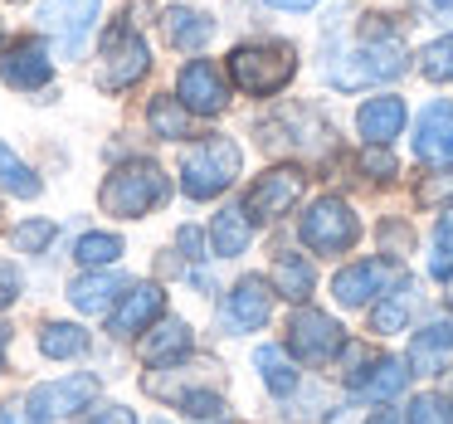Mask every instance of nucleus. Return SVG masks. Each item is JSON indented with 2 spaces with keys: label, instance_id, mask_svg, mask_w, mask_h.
I'll return each mask as SVG.
<instances>
[{
  "label": "nucleus",
  "instance_id": "20",
  "mask_svg": "<svg viewBox=\"0 0 453 424\" xmlns=\"http://www.w3.org/2000/svg\"><path fill=\"white\" fill-rule=\"evenodd\" d=\"M414 303H419V283H414V278H400V283H390V288H385V297L375 303V312H371V332H380V336L404 332V322H410Z\"/></svg>",
  "mask_w": 453,
  "mask_h": 424
},
{
  "label": "nucleus",
  "instance_id": "1",
  "mask_svg": "<svg viewBox=\"0 0 453 424\" xmlns=\"http://www.w3.org/2000/svg\"><path fill=\"white\" fill-rule=\"evenodd\" d=\"M404 40L385 25H371L365 40H356L351 50H342L332 64H326V83H336L342 93H361L375 89V83H390L404 73Z\"/></svg>",
  "mask_w": 453,
  "mask_h": 424
},
{
  "label": "nucleus",
  "instance_id": "47",
  "mask_svg": "<svg viewBox=\"0 0 453 424\" xmlns=\"http://www.w3.org/2000/svg\"><path fill=\"white\" fill-rule=\"evenodd\" d=\"M157 424H166V420H157Z\"/></svg>",
  "mask_w": 453,
  "mask_h": 424
},
{
  "label": "nucleus",
  "instance_id": "22",
  "mask_svg": "<svg viewBox=\"0 0 453 424\" xmlns=\"http://www.w3.org/2000/svg\"><path fill=\"white\" fill-rule=\"evenodd\" d=\"M186 351H190V327L180 322V317H171V322L157 327V332L142 336V361L147 366H166V361H176V356H186Z\"/></svg>",
  "mask_w": 453,
  "mask_h": 424
},
{
  "label": "nucleus",
  "instance_id": "45",
  "mask_svg": "<svg viewBox=\"0 0 453 424\" xmlns=\"http://www.w3.org/2000/svg\"><path fill=\"white\" fill-rule=\"evenodd\" d=\"M375 424H395V420H390V414H380V420H375Z\"/></svg>",
  "mask_w": 453,
  "mask_h": 424
},
{
  "label": "nucleus",
  "instance_id": "13",
  "mask_svg": "<svg viewBox=\"0 0 453 424\" xmlns=\"http://www.w3.org/2000/svg\"><path fill=\"white\" fill-rule=\"evenodd\" d=\"M0 79L11 83V89H44V83L54 79V59L50 50H44V40H15L11 50L0 54Z\"/></svg>",
  "mask_w": 453,
  "mask_h": 424
},
{
  "label": "nucleus",
  "instance_id": "15",
  "mask_svg": "<svg viewBox=\"0 0 453 424\" xmlns=\"http://www.w3.org/2000/svg\"><path fill=\"white\" fill-rule=\"evenodd\" d=\"M404 118H410L404 98L380 93V98H365V103H361V112H356V127H361V137L371 142V147H390V142L404 132Z\"/></svg>",
  "mask_w": 453,
  "mask_h": 424
},
{
  "label": "nucleus",
  "instance_id": "35",
  "mask_svg": "<svg viewBox=\"0 0 453 424\" xmlns=\"http://www.w3.org/2000/svg\"><path fill=\"white\" fill-rule=\"evenodd\" d=\"M180 410L196 414V420H210V414L225 410V400H219V395H210V390H186V395H180Z\"/></svg>",
  "mask_w": 453,
  "mask_h": 424
},
{
  "label": "nucleus",
  "instance_id": "14",
  "mask_svg": "<svg viewBox=\"0 0 453 424\" xmlns=\"http://www.w3.org/2000/svg\"><path fill=\"white\" fill-rule=\"evenodd\" d=\"M400 268L395 264H385V258H365V264H351V268H342V274L332 278V293H336V303L342 307H361V303H371V293H385L390 283H400Z\"/></svg>",
  "mask_w": 453,
  "mask_h": 424
},
{
  "label": "nucleus",
  "instance_id": "5",
  "mask_svg": "<svg viewBox=\"0 0 453 424\" xmlns=\"http://www.w3.org/2000/svg\"><path fill=\"white\" fill-rule=\"evenodd\" d=\"M303 244L312 249V254H346V249L361 239V220H356V210L346 205V200L336 196H322L312 200V210L303 215Z\"/></svg>",
  "mask_w": 453,
  "mask_h": 424
},
{
  "label": "nucleus",
  "instance_id": "4",
  "mask_svg": "<svg viewBox=\"0 0 453 424\" xmlns=\"http://www.w3.org/2000/svg\"><path fill=\"white\" fill-rule=\"evenodd\" d=\"M239 176V147L229 137H205L180 157V190L190 200H215Z\"/></svg>",
  "mask_w": 453,
  "mask_h": 424
},
{
  "label": "nucleus",
  "instance_id": "26",
  "mask_svg": "<svg viewBox=\"0 0 453 424\" xmlns=\"http://www.w3.org/2000/svg\"><path fill=\"white\" fill-rule=\"evenodd\" d=\"M147 122L161 142H180L190 132V118H186V108H180V98H151Z\"/></svg>",
  "mask_w": 453,
  "mask_h": 424
},
{
  "label": "nucleus",
  "instance_id": "17",
  "mask_svg": "<svg viewBox=\"0 0 453 424\" xmlns=\"http://www.w3.org/2000/svg\"><path fill=\"white\" fill-rule=\"evenodd\" d=\"M166 312V293H161L157 283H137L127 297H122V307L112 312V336H137L147 332L157 317Z\"/></svg>",
  "mask_w": 453,
  "mask_h": 424
},
{
  "label": "nucleus",
  "instance_id": "40",
  "mask_svg": "<svg viewBox=\"0 0 453 424\" xmlns=\"http://www.w3.org/2000/svg\"><path fill=\"white\" fill-rule=\"evenodd\" d=\"M0 424H40V420H35L25 405H5V410H0Z\"/></svg>",
  "mask_w": 453,
  "mask_h": 424
},
{
  "label": "nucleus",
  "instance_id": "38",
  "mask_svg": "<svg viewBox=\"0 0 453 424\" xmlns=\"http://www.w3.org/2000/svg\"><path fill=\"white\" fill-rule=\"evenodd\" d=\"M15 297H20V274L11 264H0V307H11Z\"/></svg>",
  "mask_w": 453,
  "mask_h": 424
},
{
  "label": "nucleus",
  "instance_id": "12",
  "mask_svg": "<svg viewBox=\"0 0 453 424\" xmlns=\"http://www.w3.org/2000/svg\"><path fill=\"white\" fill-rule=\"evenodd\" d=\"M414 157L424 166H453V103H429L414 122Z\"/></svg>",
  "mask_w": 453,
  "mask_h": 424
},
{
  "label": "nucleus",
  "instance_id": "16",
  "mask_svg": "<svg viewBox=\"0 0 453 424\" xmlns=\"http://www.w3.org/2000/svg\"><path fill=\"white\" fill-rule=\"evenodd\" d=\"M346 385H351L361 400H395V395L410 385V371H404V361H395V356H380V361H365L361 371H346Z\"/></svg>",
  "mask_w": 453,
  "mask_h": 424
},
{
  "label": "nucleus",
  "instance_id": "28",
  "mask_svg": "<svg viewBox=\"0 0 453 424\" xmlns=\"http://www.w3.org/2000/svg\"><path fill=\"white\" fill-rule=\"evenodd\" d=\"M0 186L15 190V196H25V200L40 196V176H35V171L25 166V161L15 157L11 147H5V142H0Z\"/></svg>",
  "mask_w": 453,
  "mask_h": 424
},
{
  "label": "nucleus",
  "instance_id": "32",
  "mask_svg": "<svg viewBox=\"0 0 453 424\" xmlns=\"http://www.w3.org/2000/svg\"><path fill=\"white\" fill-rule=\"evenodd\" d=\"M429 274H434V278H449V274H453V210H449V215H439V225H434Z\"/></svg>",
  "mask_w": 453,
  "mask_h": 424
},
{
  "label": "nucleus",
  "instance_id": "39",
  "mask_svg": "<svg viewBox=\"0 0 453 424\" xmlns=\"http://www.w3.org/2000/svg\"><path fill=\"white\" fill-rule=\"evenodd\" d=\"M443 196L453 200V171H449V176H439V181H429V186L419 190V200H443Z\"/></svg>",
  "mask_w": 453,
  "mask_h": 424
},
{
  "label": "nucleus",
  "instance_id": "33",
  "mask_svg": "<svg viewBox=\"0 0 453 424\" xmlns=\"http://www.w3.org/2000/svg\"><path fill=\"white\" fill-rule=\"evenodd\" d=\"M404 424H453V400H443V395H414Z\"/></svg>",
  "mask_w": 453,
  "mask_h": 424
},
{
  "label": "nucleus",
  "instance_id": "6",
  "mask_svg": "<svg viewBox=\"0 0 453 424\" xmlns=\"http://www.w3.org/2000/svg\"><path fill=\"white\" fill-rule=\"evenodd\" d=\"M151 69V54H147V40L132 30V20H118L108 35H103V64H98V83L108 93H122Z\"/></svg>",
  "mask_w": 453,
  "mask_h": 424
},
{
  "label": "nucleus",
  "instance_id": "24",
  "mask_svg": "<svg viewBox=\"0 0 453 424\" xmlns=\"http://www.w3.org/2000/svg\"><path fill=\"white\" fill-rule=\"evenodd\" d=\"M273 283H278V293H283V297H293V303H307V297H312V288H317V274H312V264H307V258L278 254Z\"/></svg>",
  "mask_w": 453,
  "mask_h": 424
},
{
  "label": "nucleus",
  "instance_id": "19",
  "mask_svg": "<svg viewBox=\"0 0 453 424\" xmlns=\"http://www.w3.org/2000/svg\"><path fill=\"white\" fill-rule=\"evenodd\" d=\"M161 30H166L171 50H190V54L215 40V20H210L205 11H196V5H171V11L161 15Z\"/></svg>",
  "mask_w": 453,
  "mask_h": 424
},
{
  "label": "nucleus",
  "instance_id": "34",
  "mask_svg": "<svg viewBox=\"0 0 453 424\" xmlns=\"http://www.w3.org/2000/svg\"><path fill=\"white\" fill-rule=\"evenodd\" d=\"M54 235H59V225H54V220H25V225L15 229V249H20V254H40Z\"/></svg>",
  "mask_w": 453,
  "mask_h": 424
},
{
  "label": "nucleus",
  "instance_id": "29",
  "mask_svg": "<svg viewBox=\"0 0 453 424\" xmlns=\"http://www.w3.org/2000/svg\"><path fill=\"white\" fill-rule=\"evenodd\" d=\"M419 73H424L429 83H453V35H443V40L424 44Z\"/></svg>",
  "mask_w": 453,
  "mask_h": 424
},
{
  "label": "nucleus",
  "instance_id": "23",
  "mask_svg": "<svg viewBox=\"0 0 453 424\" xmlns=\"http://www.w3.org/2000/svg\"><path fill=\"white\" fill-rule=\"evenodd\" d=\"M122 293V278L118 274H88V278H79V283L69 288V303L79 307V312H88V317H98V312H108L112 307V297Z\"/></svg>",
  "mask_w": 453,
  "mask_h": 424
},
{
  "label": "nucleus",
  "instance_id": "27",
  "mask_svg": "<svg viewBox=\"0 0 453 424\" xmlns=\"http://www.w3.org/2000/svg\"><path fill=\"white\" fill-rule=\"evenodd\" d=\"M83 346H88V332H83V327H73V322H50V327L40 332V351L54 356V361H64V356H79Z\"/></svg>",
  "mask_w": 453,
  "mask_h": 424
},
{
  "label": "nucleus",
  "instance_id": "2",
  "mask_svg": "<svg viewBox=\"0 0 453 424\" xmlns=\"http://www.w3.org/2000/svg\"><path fill=\"white\" fill-rule=\"evenodd\" d=\"M166 190H171V181L157 161H127V166H118L103 181L98 200H103V210L118 215V220H142L147 210H157L161 200H166Z\"/></svg>",
  "mask_w": 453,
  "mask_h": 424
},
{
  "label": "nucleus",
  "instance_id": "25",
  "mask_svg": "<svg viewBox=\"0 0 453 424\" xmlns=\"http://www.w3.org/2000/svg\"><path fill=\"white\" fill-rule=\"evenodd\" d=\"M254 366H258V375H264V385H268L273 395H293V390H297V366L288 361L278 346H258Z\"/></svg>",
  "mask_w": 453,
  "mask_h": 424
},
{
  "label": "nucleus",
  "instance_id": "7",
  "mask_svg": "<svg viewBox=\"0 0 453 424\" xmlns=\"http://www.w3.org/2000/svg\"><path fill=\"white\" fill-rule=\"evenodd\" d=\"M288 342H293V351L303 361H332L346 346V327L336 317L317 312V307H297L293 322H288Z\"/></svg>",
  "mask_w": 453,
  "mask_h": 424
},
{
  "label": "nucleus",
  "instance_id": "21",
  "mask_svg": "<svg viewBox=\"0 0 453 424\" xmlns=\"http://www.w3.org/2000/svg\"><path fill=\"white\" fill-rule=\"evenodd\" d=\"M249 239H254V220H249L244 205H225L215 220H210V244H215L219 258H234L249 249Z\"/></svg>",
  "mask_w": 453,
  "mask_h": 424
},
{
  "label": "nucleus",
  "instance_id": "36",
  "mask_svg": "<svg viewBox=\"0 0 453 424\" xmlns=\"http://www.w3.org/2000/svg\"><path fill=\"white\" fill-rule=\"evenodd\" d=\"M361 166H365V176H375V181H390V176H395V157H390L385 147H371V151L361 157Z\"/></svg>",
  "mask_w": 453,
  "mask_h": 424
},
{
  "label": "nucleus",
  "instance_id": "18",
  "mask_svg": "<svg viewBox=\"0 0 453 424\" xmlns=\"http://www.w3.org/2000/svg\"><path fill=\"white\" fill-rule=\"evenodd\" d=\"M273 312V288L264 278H239L234 293H229V327L234 332H254V327L268 322Z\"/></svg>",
  "mask_w": 453,
  "mask_h": 424
},
{
  "label": "nucleus",
  "instance_id": "31",
  "mask_svg": "<svg viewBox=\"0 0 453 424\" xmlns=\"http://www.w3.org/2000/svg\"><path fill=\"white\" fill-rule=\"evenodd\" d=\"M439 351H453V322H434L414 336V366H429Z\"/></svg>",
  "mask_w": 453,
  "mask_h": 424
},
{
  "label": "nucleus",
  "instance_id": "44",
  "mask_svg": "<svg viewBox=\"0 0 453 424\" xmlns=\"http://www.w3.org/2000/svg\"><path fill=\"white\" fill-rule=\"evenodd\" d=\"M5 342H11V332H5V327H0V361H5Z\"/></svg>",
  "mask_w": 453,
  "mask_h": 424
},
{
  "label": "nucleus",
  "instance_id": "11",
  "mask_svg": "<svg viewBox=\"0 0 453 424\" xmlns=\"http://www.w3.org/2000/svg\"><path fill=\"white\" fill-rule=\"evenodd\" d=\"M297 196H303V171H297V166H273L268 176L254 181V190H249L244 210H249V220L268 225V220L288 215V210L297 205Z\"/></svg>",
  "mask_w": 453,
  "mask_h": 424
},
{
  "label": "nucleus",
  "instance_id": "30",
  "mask_svg": "<svg viewBox=\"0 0 453 424\" xmlns=\"http://www.w3.org/2000/svg\"><path fill=\"white\" fill-rule=\"evenodd\" d=\"M118 254H122V239L118 235H83L79 244H73V258H79V264H88V268L112 264Z\"/></svg>",
  "mask_w": 453,
  "mask_h": 424
},
{
  "label": "nucleus",
  "instance_id": "46",
  "mask_svg": "<svg viewBox=\"0 0 453 424\" xmlns=\"http://www.w3.org/2000/svg\"><path fill=\"white\" fill-rule=\"evenodd\" d=\"M449 303H453V274H449Z\"/></svg>",
  "mask_w": 453,
  "mask_h": 424
},
{
  "label": "nucleus",
  "instance_id": "41",
  "mask_svg": "<svg viewBox=\"0 0 453 424\" xmlns=\"http://www.w3.org/2000/svg\"><path fill=\"white\" fill-rule=\"evenodd\" d=\"M180 249H186L190 258H200V235L196 229H180Z\"/></svg>",
  "mask_w": 453,
  "mask_h": 424
},
{
  "label": "nucleus",
  "instance_id": "8",
  "mask_svg": "<svg viewBox=\"0 0 453 424\" xmlns=\"http://www.w3.org/2000/svg\"><path fill=\"white\" fill-rule=\"evenodd\" d=\"M93 400H98V375H64V381L35 385L25 410L40 424H50V420H64V414L83 410V405H93Z\"/></svg>",
  "mask_w": 453,
  "mask_h": 424
},
{
  "label": "nucleus",
  "instance_id": "3",
  "mask_svg": "<svg viewBox=\"0 0 453 424\" xmlns=\"http://www.w3.org/2000/svg\"><path fill=\"white\" fill-rule=\"evenodd\" d=\"M297 73V50L293 44H239L229 54V79L249 93V98H273L293 83Z\"/></svg>",
  "mask_w": 453,
  "mask_h": 424
},
{
  "label": "nucleus",
  "instance_id": "10",
  "mask_svg": "<svg viewBox=\"0 0 453 424\" xmlns=\"http://www.w3.org/2000/svg\"><path fill=\"white\" fill-rule=\"evenodd\" d=\"M93 20H98V0H44L40 5V25L59 40L64 59L83 50V40L93 35Z\"/></svg>",
  "mask_w": 453,
  "mask_h": 424
},
{
  "label": "nucleus",
  "instance_id": "42",
  "mask_svg": "<svg viewBox=\"0 0 453 424\" xmlns=\"http://www.w3.org/2000/svg\"><path fill=\"white\" fill-rule=\"evenodd\" d=\"M268 5H273V11H312L317 0H268Z\"/></svg>",
  "mask_w": 453,
  "mask_h": 424
},
{
  "label": "nucleus",
  "instance_id": "37",
  "mask_svg": "<svg viewBox=\"0 0 453 424\" xmlns=\"http://www.w3.org/2000/svg\"><path fill=\"white\" fill-rule=\"evenodd\" d=\"M83 424H137V414H132L127 405H103V410H93Z\"/></svg>",
  "mask_w": 453,
  "mask_h": 424
},
{
  "label": "nucleus",
  "instance_id": "9",
  "mask_svg": "<svg viewBox=\"0 0 453 424\" xmlns=\"http://www.w3.org/2000/svg\"><path fill=\"white\" fill-rule=\"evenodd\" d=\"M176 98H180V108L196 112V118H215L229 103V83L210 59H190L176 79Z\"/></svg>",
  "mask_w": 453,
  "mask_h": 424
},
{
  "label": "nucleus",
  "instance_id": "43",
  "mask_svg": "<svg viewBox=\"0 0 453 424\" xmlns=\"http://www.w3.org/2000/svg\"><path fill=\"white\" fill-rule=\"evenodd\" d=\"M424 11H443V5H453V0H419Z\"/></svg>",
  "mask_w": 453,
  "mask_h": 424
}]
</instances>
